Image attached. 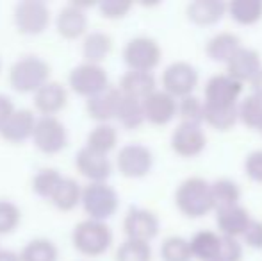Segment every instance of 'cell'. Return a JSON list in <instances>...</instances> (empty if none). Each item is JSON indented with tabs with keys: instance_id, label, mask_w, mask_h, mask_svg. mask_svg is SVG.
<instances>
[{
	"instance_id": "32",
	"label": "cell",
	"mask_w": 262,
	"mask_h": 261,
	"mask_svg": "<svg viewBox=\"0 0 262 261\" xmlns=\"http://www.w3.org/2000/svg\"><path fill=\"white\" fill-rule=\"evenodd\" d=\"M116 120L125 127V129H138V127H141L143 124L146 122L143 101L125 97V95H123V98H121V104H120V109H118Z\"/></svg>"
},
{
	"instance_id": "30",
	"label": "cell",
	"mask_w": 262,
	"mask_h": 261,
	"mask_svg": "<svg viewBox=\"0 0 262 261\" xmlns=\"http://www.w3.org/2000/svg\"><path fill=\"white\" fill-rule=\"evenodd\" d=\"M239 122L237 106H212L205 104V124L216 131H230Z\"/></svg>"
},
{
	"instance_id": "5",
	"label": "cell",
	"mask_w": 262,
	"mask_h": 261,
	"mask_svg": "<svg viewBox=\"0 0 262 261\" xmlns=\"http://www.w3.org/2000/svg\"><path fill=\"white\" fill-rule=\"evenodd\" d=\"M121 57L128 70L152 73L161 63L162 50L157 39L150 36H134L125 43Z\"/></svg>"
},
{
	"instance_id": "26",
	"label": "cell",
	"mask_w": 262,
	"mask_h": 261,
	"mask_svg": "<svg viewBox=\"0 0 262 261\" xmlns=\"http://www.w3.org/2000/svg\"><path fill=\"white\" fill-rule=\"evenodd\" d=\"M82 193L84 188L79 185V181L64 175L50 197V204L55 206L59 211H73L77 206L82 204Z\"/></svg>"
},
{
	"instance_id": "13",
	"label": "cell",
	"mask_w": 262,
	"mask_h": 261,
	"mask_svg": "<svg viewBox=\"0 0 262 261\" xmlns=\"http://www.w3.org/2000/svg\"><path fill=\"white\" fill-rule=\"evenodd\" d=\"M243 93V84L227 73H216L205 83L204 101L212 106H237Z\"/></svg>"
},
{
	"instance_id": "29",
	"label": "cell",
	"mask_w": 262,
	"mask_h": 261,
	"mask_svg": "<svg viewBox=\"0 0 262 261\" xmlns=\"http://www.w3.org/2000/svg\"><path fill=\"white\" fill-rule=\"evenodd\" d=\"M21 261H57L59 249L50 238H32L18 252Z\"/></svg>"
},
{
	"instance_id": "35",
	"label": "cell",
	"mask_w": 262,
	"mask_h": 261,
	"mask_svg": "<svg viewBox=\"0 0 262 261\" xmlns=\"http://www.w3.org/2000/svg\"><path fill=\"white\" fill-rule=\"evenodd\" d=\"M161 258H162V261H191V259H194L189 240H186V238H182V236H177V234L162 240Z\"/></svg>"
},
{
	"instance_id": "3",
	"label": "cell",
	"mask_w": 262,
	"mask_h": 261,
	"mask_svg": "<svg viewBox=\"0 0 262 261\" xmlns=\"http://www.w3.org/2000/svg\"><path fill=\"white\" fill-rule=\"evenodd\" d=\"M72 244L82 256L97 258L109 251L113 244V231L107 222L93 218L80 220L72 231Z\"/></svg>"
},
{
	"instance_id": "44",
	"label": "cell",
	"mask_w": 262,
	"mask_h": 261,
	"mask_svg": "<svg viewBox=\"0 0 262 261\" xmlns=\"http://www.w3.org/2000/svg\"><path fill=\"white\" fill-rule=\"evenodd\" d=\"M16 111V106L11 101V97H7L6 93H0V131L7 124V120L11 118V115Z\"/></svg>"
},
{
	"instance_id": "20",
	"label": "cell",
	"mask_w": 262,
	"mask_h": 261,
	"mask_svg": "<svg viewBox=\"0 0 262 261\" xmlns=\"http://www.w3.org/2000/svg\"><path fill=\"white\" fill-rule=\"evenodd\" d=\"M260 70H262V63H260L259 52L253 49H246V47H243L227 63V75H230L232 79L241 84L245 83L252 84V81L259 75Z\"/></svg>"
},
{
	"instance_id": "40",
	"label": "cell",
	"mask_w": 262,
	"mask_h": 261,
	"mask_svg": "<svg viewBox=\"0 0 262 261\" xmlns=\"http://www.w3.org/2000/svg\"><path fill=\"white\" fill-rule=\"evenodd\" d=\"M132 6L130 0H104L98 4V11L107 20H121L130 13Z\"/></svg>"
},
{
	"instance_id": "23",
	"label": "cell",
	"mask_w": 262,
	"mask_h": 261,
	"mask_svg": "<svg viewBox=\"0 0 262 261\" xmlns=\"http://www.w3.org/2000/svg\"><path fill=\"white\" fill-rule=\"evenodd\" d=\"M187 18L196 25H214L228 14V4L223 0H194L187 6Z\"/></svg>"
},
{
	"instance_id": "43",
	"label": "cell",
	"mask_w": 262,
	"mask_h": 261,
	"mask_svg": "<svg viewBox=\"0 0 262 261\" xmlns=\"http://www.w3.org/2000/svg\"><path fill=\"white\" fill-rule=\"evenodd\" d=\"M243 242L246 244V247L250 249H262V222L260 220H253L250 222V226L246 227L245 234H243Z\"/></svg>"
},
{
	"instance_id": "27",
	"label": "cell",
	"mask_w": 262,
	"mask_h": 261,
	"mask_svg": "<svg viewBox=\"0 0 262 261\" xmlns=\"http://www.w3.org/2000/svg\"><path fill=\"white\" fill-rule=\"evenodd\" d=\"M193 258L200 261H212L217 259L221 247V234L214 231H200L189 240Z\"/></svg>"
},
{
	"instance_id": "38",
	"label": "cell",
	"mask_w": 262,
	"mask_h": 261,
	"mask_svg": "<svg viewBox=\"0 0 262 261\" xmlns=\"http://www.w3.org/2000/svg\"><path fill=\"white\" fill-rule=\"evenodd\" d=\"M150 258H152V249L146 242L125 238V242L120 244L116 251V261H150Z\"/></svg>"
},
{
	"instance_id": "47",
	"label": "cell",
	"mask_w": 262,
	"mask_h": 261,
	"mask_svg": "<svg viewBox=\"0 0 262 261\" xmlns=\"http://www.w3.org/2000/svg\"><path fill=\"white\" fill-rule=\"evenodd\" d=\"M0 72H2V57H0Z\"/></svg>"
},
{
	"instance_id": "10",
	"label": "cell",
	"mask_w": 262,
	"mask_h": 261,
	"mask_svg": "<svg viewBox=\"0 0 262 261\" xmlns=\"http://www.w3.org/2000/svg\"><path fill=\"white\" fill-rule=\"evenodd\" d=\"M198 70L187 61H175L168 65L162 72V90L180 101L184 97L193 95L198 86Z\"/></svg>"
},
{
	"instance_id": "31",
	"label": "cell",
	"mask_w": 262,
	"mask_h": 261,
	"mask_svg": "<svg viewBox=\"0 0 262 261\" xmlns=\"http://www.w3.org/2000/svg\"><path fill=\"white\" fill-rule=\"evenodd\" d=\"M228 16L241 25H253L262 20L260 0H232L228 2Z\"/></svg>"
},
{
	"instance_id": "45",
	"label": "cell",
	"mask_w": 262,
	"mask_h": 261,
	"mask_svg": "<svg viewBox=\"0 0 262 261\" xmlns=\"http://www.w3.org/2000/svg\"><path fill=\"white\" fill-rule=\"evenodd\" d=\"M250 86H252V93L257 95L259 98H262V70L259 72V75L252 81V84H250Z\"/></svg>"
},
{
	"instance_id": "22",
	"label": "cell",
	"mask_w": 262,
	"mask_h": 261,
	"mask_svg": "<svg viewBox=\"0 0 262 261\" xmlns=\"http://www.w3.org/2000/svg\"><path fill=\"white\" fill-rule=\"evenodd\" d=\"M118 90L121 95L130 98H138V101H145L146 97L157 90V83L154 73L150 72H134V70H127L121 75L120 83H118Z\"/></svg>"
},
{
	"instance_id": "39",
	"label": "cell",
	"mask_w": 262,
	"mask_h": 261,
	"mask_svg": "<svg viewBox=\"0 0 262 261\" xmlns=\"http://www.w3.org/2000/svg\"><path fill=\"white\" fill-rule=\"evenodd\" d=\"M21 222V209L7 198H0V236L16 231Z\"/></svg>"
},
{
	"instance_id": "14",
	"label": "cell",
	"mask_w": 262,
	"mask_h": 261,
	"mask_svg": "<svg viewBox=\"0 0 262 261\" xmlns=\"http://www.w3.org/2000/svg\"><path fill=\"white\" fill-rule=\"evenodd\" d=\"M171 150L180 157H196L205 150L207 136L202 126L179 124L171 132Z\"/></svg>"
},
{
	"instance_id": "1",
	"label": "cell",
	"mask_w": 262,
	"mask_h": 261,
	"mask_svg": "<svg viewBox=\"0 0 262 261\" xmlns=\"http://www.w3.org/2000/svg\"><path fill=\"white\" fill-rule=\"evenodd\" d=\"M175 204L187 218H202L207 213L216 211L212 183L202 177H189L182 181L175 192Z\"/></svg>"
},
{
	"instance_id": "25",
	"label": "cell",
	"mask_w": 262,
	"mask_h": 261,
	"mask_svg": "<svg viewBox=\"0 0 262 261\" xmlns=\"http://www.w3.org/2000/svg\"><path fill=\"white\" fill-rule=\"evenodd\" d=\"M82 57L86 63L102 65L113 52V38L104 31L88 32L82 38Z\"/></svg>"
},
{
	"instance_id": "15",
	"label": "cell",
	"mask_w": 262,
	"mask_h": 261,
	"mask_svg": "<svg viewBox=\"0 0 262 261\" xmlns=\"http://www.w3.org/2000/svg\"><path fill=\"white\" fill-rule=\"evenodd\" d=\"M121 98H123V95L118 90V86L111 84L105 90H102L100 93L86 98L88 116L97 124H111L113 120H116Z\"/></svg>"
},
{
	"instance_id": "46",
	"label": "cell",
	"mask_w": 262,
	"mask_h": 261,
	"mask_svg": "<svg viewBox=\"0 0 262 261\" xmlns=\"http://www.w3.org/2000/svg\"><path fill=\"white\" fill-rule=\"evenodd\" d=\"M0 261H21V259H20V254H18V252L0 249Z\"/></svg>"
},
{
	"instance_id": "24",
	"label": "cell",
	"mask_w": 262,
	"mask_h": 261,
	"mask_svg": "<svg viewBox=\"0 0 262 261\" xmlns=\"http://www.w3.org/2000/svg\"><path fill=\"white\" fill-rule=\"evenodd\" d=\"M243 49L241 39L234 32H217L207 42L205 47V52H207L210 61H216V63H225L227 65L239 50Z\"/></svg>"
},
{
	"instance_id": "9",
	"label": "cell",
	"mask_w": 262,
	"mask_h": 261,
	"mask_svg": "<svg viewBox=\"0 0 262 261\" xmlns=\"http://www.w3.org/2000/svg\"><path fill=\"white\" fill-rule=\"evenodd\" d=\"M154 167V154L141 143H128L118 150L116 168L127 179H141L150 174Z\"/></svg>"
},
{
	"instance_id": "28",
	"label": "cell",
	"mask_w": 262,
	"mask_h": 261,
	"mask_svg": "<svg viewBox=\"0 0 262 261\" xmlns=\"http://www.w3.org/2000/svg\"><path fill=\"white\" fill-rule=\"evenodd\" d=\"M118 145V131L113 124H97L86 138V147L95 152L109 156Z\"/></svg>"
},
{
	"instance_id": "37",
	"label": "cell",
	"mask_w": 262,
	"mask_h": 261,
	"mask_svg": "<svg viewBox=\"0 0 262 261\" xmlns=\"http://www.w3.org/2000/svg\"><path fill=\"white\" fill-rule=\"evenodd\" d=\"M239 122L252 129H259L262 124V98L250 93L239 102Z\"/></svg>"
},
{
	"instance_id": "11",
	"label": "cell",
	"mask_w": 262,
	"mask_h": 261,
	"mask_svg": "<svg viewBox=\"0 0 262 261\" xmlns=\"http://www.w3.org/2000/svg\"><path fill=\"white\" fill-rule=\"evenodd\" d=\"M123 233L128 240L150 244L159 233L157 215L145 208H130L123 218Z\"/></svg>"
},
{
	"instance_id": "49",
	"label": "cell",
	"mask_w": 262,
	"mask_h": 261,
	"mask_svg": "<svg viewBox=\"0 0 262 261\" xmlns=\"http://www.w3.org/2000/svg\"><path fill=\"white\" fill-rule=\"evenodd\" d=\"M212 261H220V259H212Z\"/></svg>"
},
{
	"instance_id": "4",
	"label": "cell",
	"mask_w": 262,
	"mask_h": 261,
	"mask_svg": "<svg viewBox=\"0 0 262 261\" xmlns=\"http://www.w3.org/2000/svg\"><path fill=\"white\" fill-rule=\"evenodd\" d=\"M82 209L88 218L105 222L120 208L118 192L109 183H88L82 193Z\"/></svg>"
},
{
	"instance_id": "34",
	"label": "cell",
	"mask_w": 262,
	"mask_h": 261,
	"mask_svg": "<svg viewBox=\"0 0 262 261\" xmlns=\"http://www.w3.org/2000/svg\"><path fill=\"white\" fill-rule=\"evenodd\" d=\"M62 177H64V175H62L57 168H52V167L41 168V170H38L32 175V183H31L32 192L38 197L50 200V197H52V193L55 192V188H57V185L61 183Z\"/></svg>"
},
{
	"instance_id": "2",
	"label": "cell",
	"mask_w": 262,
	"mask_h": 261,
	"mask_svg": "<svg viewBox=\"0 0 262 261\" xmlns=\"http://www.w3.org/2000/svg\"><path fill=\"white\" fill-rule=\"evenodd\" d=\"M11 88L18 93H32L50 81V65L39 56H21L7 73Z\"/></svg>"
},
{
	"instance_id": "16",
	"label": "cell",
	"mask_w": 262,
	"mask_h": 261,
	"mask_svg": "<svg viewBox=\"0 0 262 261\" xmlns=\"http://www.w3.org/2000/svg\"><path fill=\"white\" fill-rule=\"evenodd\" d=\"M75 168L90 183H107V179L113 174V163H111L109 156L95 152L86 145L77 150Z\"/></svg>"
},
{
	"instance_id": "8",
	"label": "cell",
	"mask_w": 262,
	"mask_h": 261,
	"mask_svg": "<svg viewBox=\"0 0 262 261\" xmlns=\"http://www.w3.org/2000/svg\"><path fill=\"white\" fill-rule=\"evenodd\" d=\"M68 129L57 116H38L32 143L43 154H59L68 145Z\"/></svg>"
},
{
	"instance_id": "19",
	"label": "cell",
	"mask_w": 262,
	"mask_h": 261,
	"mask_svg": "<svg viewBox=\"0 0 262 261\" xmlns=\"http://www.w3.org/2000/svg\"><path fill=\"white\" fill-rule=\"evenodd\" d=\"M36 122H38V116L32 109L16 108V111L11 115V118L0 131V138L6 139L7 143H14V145L24 143L25 139H32Z\"/></svg>"
},
{
	"instance_id": "33",
	"label": "cell",
	"mask_w": 262,
	"mask_h": 261,
	"mask_svg": "<svg viewBox=\"0 0 262 261\" xmlns=\"http://www.w3.org/2000/svg\"><path fill=\"white\" fill-rule=\"evenodd\" d=\"M212 195L217 211V209L237 206L239 200H241V188H239V185L235 181L223 177L212 183Z\"/></svg>"
},
{
	"instance_id": "18",
	"label": "cell",
	"mask_w": 262,
	"mask_h": 261,
	"mask_svg": "<svg viewBox=\"0 0 262 261\" xmlns=\"http://www.w3.org/2000/svg\"><path fill=\"white\" fill-rule=\"evenodd\" d=\"M146 122L154 126H168L175 116H179V101L164 90H156L143 101Z\"/></svg>"
},
{
	"instance_id": "6",
	"label": "cell",
	"mask_w": 262,
	"mask_h": 261,
	"mask_svg": "<svg viewBox=\"0 0 262 261\" xmlns=\"http://www.w3.org/2000/svg\"><path fill=\"white\" fill-rule=\"evenodd\" d=\"M14 27L24 36H38L49 29L52 13L41 0H21L13 11Z\"/></svg>"
},
{
	"instance_id": "17",
	"label": "cell",
	"mask_w": 262,
	"mask_h": 261,
	"mask_svg": "<svg viewBox=\"0 0 262 261\" xmlns=\"http://www.w3.org/2000/svg\"><path fill=\"white\" fill-rule=\"evenodd\" d=\"M32 101L39 116H57L68 104V88L59 81H49L32 95Z\"/></svg>"
},
{
	"instance_id": "48",
	"label": "cell",
	"mask_w": 262,
	"mask_h": 261,
	"mask_svg": "<svg viewBox=\"0 0 262 261\" xmlns=\"http://www.w3.org/2000/svg\"><path fill=\"white\" fill-rule=\"evenodd\" d=\"M257 131H259V132H260V134H262V124H260V127H259V129H257Z\"/></svg>"
},
{
	"instance_id": "36",
	"label": "cell",
	"mask_w": 262,
	"mask_h": 261,
	"mask_svg": "<svg viewBox=\"0 0 262 261\" xmlns=\"http://www.w3.org/2000/svg\"><path fill=\"white\" fill-rule=\"evenodd\" d=\"M180 124L202 126L205 124V101H200L196 95H189L179 101Z\"/></svg>"
},
{
	"instance_id": "21",
	"label": "cell",
	"mask_w": 262,
	"mask_h": 261,
	"mask_svg": "<svg viewBox=\"0 0 262 261\" xmlns=\"http://www.w3.org/2000/svg\"><path fill=\"white\" fill-rule=\"evenodd\" d=\"M216 222L221 236L243 238L246 227L252 222V216H250L248 209L243 208L241 204H237V206H230V208L217 209Z\"/></svg>"
},
{
	"instance_id": "42",
	"label": "cell",
	"mask_w": 262,
	"mask_h": 261,
	"mask_svg": "<svg viewBox=\"0 0 262 261\" xmlns=\"http://www.w3.org/2000/svg\"><path fill=\"white\" fill-rule=\"evenodd\" d=\"M245 172L252 181L262 183V150H253L245 159Z\"/></svg>"
},
{
	"instance_id": "7",
	"label": "cell",
	"mask_w": 262,
	"mask_h": 261,
	"mask_svg": "<svg viewBox=\"0 0 262 261\" xmlns=\"http://www.w3.org/2000/svg\"><path fill=\"white\" fill-rule=\"evenodd\" d=\"M109 84V75L102 65L95 63H82L75 65L70 70L68 75V88L73 93L80 95L84 98H90L93 95L100 93Z\"/></svg>"
},
{
	"instance_id": "12",
	"label": "cell",
	"mask_w": 262,
	"mask_h": 261,
	"mask_svg": "<svg viewBox=\"0 0 262 261\" xmlns=\"http://www.w3.org/2000/svg\"><path fill=\"white\" fill-rule=\"evenodd\" d=\"M88 13L86 4L72 2L61 7L55 16V31L64 39H79L88 34Z\"/></svg>"
},
{
	"instance_id": "41",
	"label": "cell",
	"mask_w": 262,
	"mask_h": 261,
	"mask_svg": "<svg viewBox=\"0 0 262 261\" xmlns=\"http://www.w3.org/2000/svg\"><path fill=\"white\" fill-rule=\"evenodd\" d=\"M220 261H241L243 259V244L239 238H228L221 236V247H220Z\"/></svg>"
}]
</instances>
